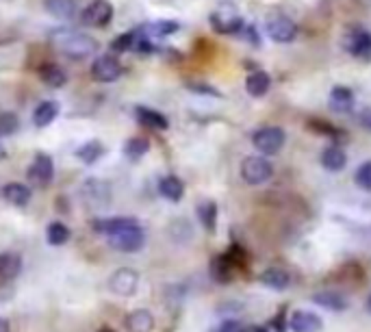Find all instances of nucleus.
Masks as SVG:
<instances>
[{
    "label": "nucleus",
    "instance_id": "cd10ccee",
    "mask_svg": "<svg viewBox=\"0 0 371 332\" xmlns=\"http://www.w3.org/2000/svg\"><path fill=\"white\" fill-rule=\"evenodd\" d=\"M315 304H320L328 311H345L347 308V300L337 293V291H322V293H315L312 296Z\"/></svg>",
    "mask_w": 371,
    "mask_h": 332
},
{
    "label": "nucleus",
    "instance_id": "6ab92c4d",
    "mask_svg": "<svg viewBox=\"0 0 371 332\" xmlns=\"http://www.w3.org/2000/svg\"><path fill=\"white\" fill-rule=\"evenodd\" d=\"M22 271V256L16 252H3L0 254V278L14 281Z\"/></svg>",
    "mask_w": 371,
    "mask_h": 332
},
{
    "label": "nucleus",
    "instance_id": "c756f323",
    "mask_svg": "<svg viewBox=\"0 0 371 332\" xmlns=\"http://www.w3.org/2000/svg\"><path fill=\"white\" fill-rule=\"evenodd\" d=\"M102 154H104V148H102L100 141H87V144H83V146L76 150V156H78L83 163H87V165L96 163Z\"/></svg>",
    "mask_w": 371,
    "mask_h": 332
},
{
    "label": "nucleus",
    "instance_id": "9d476101",
    "mask_svg": "<svg viewBox=\"0 0 371 332\" xmlns=\"http://www.w3.org/2000/svg\"><path fill=\"white\" fill-rule=\"evenodd\" d=\"M345 50L358 59L371 61V33L354 29L350 35H345Z\"/></svg>",
    "mask_w": 371,
    "mask_h": 332
},
{
    "label": "nucleus",
    "instance_id": "ddd939ff",
    "mask_svg": "<svg viewBox=\"0 0 371 332\" xmlns=\"http://www.w3.org/2000/svg\"><path fill=\"white\" fill-rule=\"evenodd\" d=\"M135 116L139 120L141 126L146 129H152V131H168L170 129V122L163 114H158L154 109H148V106H137L135 109Z\"/></svg>",
    "mask_w": 371,
    "mask_h": 332
},
{
    "label": "nucleus",
    "instance_id": "412c9836",
    "mask_svg": "<svg viewBox=\"0 0 371 332\" xmlns=\"http://www.w3.org/2000/svg\"><path fill=\"white\" fill-rule=\"evenodd\" d=\"M354 106V94L352 89L339 85V87H332L330 91V109L337 111V114H350Z\"/></svg>",
    "mask_w": 371,
    "mask_h": 332
},
{
    "label": "nucleus",
    "instance_id": "423d86ee",
    "mask_svg": "<svg viewBox=\"0 0 371 332\" xmlns=\"http://www.w3.org/2000/svg\"><path fill=\"white\" fill-rule=\"evenodd\" d=\"M109 291L120 298H131L139 289V273L135 269H118L109 276Z\"/></svg>",
    "mask_w": 371,
    "mask_h": 332
},
{
    "label": "nucleus",
    "instance_id": "a19ab883",
    "mask_svg": "<svg viewBox=\"0 0 371 332\" xmlns=\"http://www.w3.org/2000/svg\"><path fill=\"white\" fill-rule=\"evenodd\" d=\"M98 332H113V330H109V328H102V330H98Z\"/></svg>",
    "mask_w": 371,
    "mask_h": 332
},
{
    "label": "nucleus",
    "instance_id": "c85d7f7f",
    "mask_svg": "<svg viewBox=\"0 0 371 332\" xmlns=\"http://www.w3.org/2000/svg\"><path fill=\"white\" fill-rule=\"evenodd\" d=\"M68 239H70V228L66 224H61V221H52L46 231V241L50 246H63Z\"/></svg>",
    "mask_w": 371,
    "mask_h": 332
},
{
    "label": "nucleus",
    "instance_id": "7c9ffc66",
    "mask_svg": "<svg viewBox=\"0 0 371 332\" xmlns=\"http://www.w3.org/2000/svg\"><path fill=\"white\" fill-rule=\"evenodd\" d=\"M20 126V120L16 114L11 111H5V114H0V137H11Z\"/></svg>",
    "mask_w": 371,
    "mask_h": 332
},
{
    "label": "nucleus",
    "instance_id": "f3484780",
    "mask_svg": "<svg viewBox=\"0 0 371 332\" xmlns=\"http://www.w3.org/2000/svg\"><path fill=\"white\" fill-rule=\"evenodd\" d=\"M139 221L137 219H133V217H113V219H96L93 221V231L96 233H100V235H113V233H118V231H122V228H128V226H137Z\"/></svg>",
    "mask_w": 371,
    "mask_h": 332
},
{
    "label": "nucleus",
    "instance_id": "393cba45",
    "mask_svg": "<svg viewBox=\"0 0 371 332\" xmlns=\"http://www.w3.org/2000/svg\"><path fill=\"white\" fill-rule=\"evenodd\" d=\"M158 191H161V196L170 202H181L183 193H185V185L176 176H166V178H161V183H158Z\"/></svg>",
    "mask_w": 371,
    "mask_h": 332
},
{
    "label": "nucleus",
    "instance_id": "a878e982",
    "mask_svg": "<svg viewBox=\"0 0 371 332\" xmlns=\"http://www.w3.org/2000/svg\"><path fill=\"white\" fill-rule=\"evenodd\" d=\"M195 211H198V219H200V224L204 226V231L213 233L215 224H218V206H215V202L204 200V202L198 204Z\"/></svg>",
    "mask_w": 371,
    "mask_h": 332
},
{
    "label": "nucleus",
    "instance_id": "f03ea898",
    "mask_svg": "<svg viewBox=\"0 0 371 332\" xmlns=\"http://www.w3.org/2000/svg\"><path fill=\"white\" fill-rule=\"evenodd\" d=\"M274 176V165L268 156H245L241 163V178L248 185H263Z\"/></svg>",
    "mask_w": 371,
    "mask_h": 332
},
{
    "label": "nucleus",
    "instance_id": "2eb2a0df",
    "mask_svg": "<svg viewBox=\"0 0 371 332\" xmlns=\"http://www.w3.org/2000/svg\"><path fill=\"white\" fill-rule=\"evenodd\" d=\"M291 330L293 332H320L322 319L310 311H295L291 315Z\"/></svg>",
    "mask_w": 371,
    "mask_h": 332
},
{
    "label": "nucleus",
    "instance_id": "473e14b6",
    "mask_svg": "<svg viewBox=\"0 0 371 332\" xmlns=\"http://www.w3.org/2000/svg\"><path fill=\"white\" fill-rule=\"evenodd\" d=\"M150 35L154 37H163V35H172L178 31V22H172V20H163V22H154L146 29Z\"/></svg>",
    "mask_w": 371,
    "mask_h": 332
},
{
    "label": "nucleus",
    "instance_id": "4468645a",
    "mask_svg": "<svg viewBox=\"0 0 371 332\" xmlns=\"http://www.w3.org/2000/svg\"><path fill=\"white\" fill-rule=\"evenodd\" d=\"M124 326L128 332H152L154 330V315L146 308H137L126 315Z\"/></svg>",
    "mask_w": 371,
    "mask_h": 332
},
{
    "label": "nucleus",
    "instance_id": "ea45409f",
    "mask_svg": "<svg viewBox=\"0 0 371 332\" xmlns=\"http://www.w3.org/2000/svg\"><path fill=\"white\" fill-rule=\"evenodd\" d=\"M367 311L371 313V296H369V300H367Z\"/></svg>",
    "mask_w": 371,
    "mask_h": 332
},
{
    "label": "nucleus",
    "instance_id": "b1692460",
    "mask_svg": "<svg viewBox=\"0 0 371 332\" xmlns=\"http://www.w3.org/2000/svg\"><path fill=\"white\" fill-rule=\"evenodd\" d=\"M3 198L14 206H26L31 202V189L22 183H9L3 187Z\"/></svg>",
    "mask_w": 371,
    "mask_h": 332
},
{
    "label": "nucleus",
    "instance_id": "58836bf2",
    "mask_svg": "<svg viewBox=\"0 0 371 332\" xmlns=\"http://www.w3.org/2000/svg\"><path fill=\"white\" fill-rule=\"evenodd\" d=\"M0 332H9V321L5 317H0Z\"/></svg>",
    "mask_w": 371,
    "mask_h": 332
},
{
    "label": "nucleus",
    "instance_id": "72a5a7b5",
    "mask_svg": "<svg viewBox=\"0 0 371 332\" xmlns=\"http://www.w3.org/2000/svg\"><path fill=\"white\" fill-rule=\"evenodd\" d=\"M137 39H139L137 33H124V35H120V37L113 39L111 48H113L116 52H126V50H131V48L137 46Z\"/></svg>",
    "mask_w": 371,
    "mask_h": 332
},
{
    "label": "nucleus",
    "instance_id": "e433bc0d",
    "mask_svg": "<svg viewBox=\"0 0 371 332\" xmlns=\"http://www.w3.org/2000/svg\"><path fill=\"white\" fill-rule=\"evenodd\" d=\"M193 91H206V96H220V91L218 89H213V87H204V85H189Z\"/></svg>",
    "mask_w": 371,
    "mask_h": 332
},
{
    "label": "nucleus",
    "instance_id": "0eeeda50",
    "mask_svg": "<svg viewBox=\"0 0 371 332\" xmlns=\"http://www.w3.org/2000/svg\"><path fill=\"white\" fill-rule=\"evenodd\" d=\"M113 20V7L109 0H93L85 7V11L81 14V22L85 26H96V29H104L109 26V22Z\"/></svg>",
    "mask_w": 371,
    "mask_h": 332
},
{
    "label": "nucleus",
    "instance_id": "aec40b11",
    "mask_svg": "<svg viewBox=\"0 0 371 332\" xmlns=\"http://www.w3.org/2000/svg\"><path fill=\"white\" fill-rule=\"evenodd\" d=\"M46 11L57 20H72L76 14V0H44Z\"/></svg>",
    "mask_w": 371,
    "mask_h": 332
},
{
    "label": "nucleus",
    "instance_id": "c9c22d12",
    "mask_svg": "<svg viewBox=\"0 0 371 332\" xmlns=\"http://www.w3.org/2000/svg\"><path fill=\"white\" fill-rule=\"evenodd\" d=\"M213 332H248V330H245L239 321H233V319H230V321H224L222 326H218Z\"/></svg>",
    "mask_w": 371,
    "mask_h": 332
},
{
    "label": "nucleus",
    "instance_id": "1a4fd4ad",
    "mask_svg": "<svg viewBox=\"0 0 371 332\" xmlns=\"http://www.w3.org/2000/svg\"><path fill=\"white\" fill-rule=\"evenodd\" d=\"M91 76L98 83H113L122 76V66L111 54H102V57H98L91 64Z\"/></svg>",
    "mask_w": 371,
    "mask_h": 332
},
{
    "label": "nucleus",
    "instance_id": "f257e3e1",
    "mask_svg": "<svg viewBox=\"0 0 371 332\" xmlns=\"http://www.w3.org/2000/svg\"><path fill=\"white\" fill-rule=\"evenodd\" d=\"M52 39H55V46L74 61L87 59L98 50V41L78 31H57Z\"/></svg>",
    "mask_w": 371,
    "mask_h": 332
},
{
    "label": "nucleus",
    "instance_id": "a211bd4d",
    "mask_svg": "<svg viewBox=\"0 0 371 332\" xmlns=\"http://www.w3.org/2000/svg\"><path fill=\"white\" fill-rule=\"evenodd\" d=\"M260 283L265 287H270V289H276V291H285L291 283V276L287 269L283 267H270V269H265L260 273Z\"/></svg>",
    "mask_w": 371,
    "mask_h": 332
},
{
    "label": "nucleus",
    "instance_id": "bb28decb",
    "mask_svg": "<svg viewBox=\"0 0 371 332\" xmlns=\"http://www.w3.org/2000/svg\"><path fill=\"white\" fill-rule=\"evenodd\" d=\"M39 79L48 85V87H63L66 83H68V74L59 68V66H55V64H48V66H44L41 70H39Z\"/></svg>",
    "mask_w": 371,
    "mask_h": 332
},
{
    "label": "nucleus",
    "instance_id": "39448f33",
    "mask_svg": "<svg viewBox=\"0 0 371 332\" xmlns=\"http://www.w3.org/2000/svg\"><path fill=\"white\" fill-rule=\"evenodd\" d=\"M265 33L276 44H289L298 35V24L291 18L276 14V16H270L268 22H265Z\"/></svg>",
    "mask_w": 371,
    "mask_h": 332
},
{
    "label": "nucleus",
    "instance_id": "f704fd0d",
    "mask_svg": "<svg viewBox=\"0 0 371 332\" xmlns=\"http://www.w3.org/2000/svg\"><path fill=\"white\" fill-rule=\"evenodd\" d=\"M356 185L365 191H371V161H365L356 170Z\"/></svg>",
    "mask_w": 371,
    "mask_h": 332
},
{
    "label": "nucleus",
    "instance_id": "f8f14e48",
    "mask_svg": "<svg viewBox=\"0 0 371 332\" xmlns=\"http://www.w3.org/2000/svg\"><path fill=\"white\" fill-rule=\"evenodd\" d=\"M210 26H213L218 33L228 35V33H237L243 26V22L233 9H220V11H215L213 16H210Z\"/></svg>",
    "mask_w": 371,
    "mask_h": 332
},
{
    "label": "nucleus",
    "instance_id": "dca6fc26",
    "mask_svg": "<svg viewBox=\"0 0 371 332\" xmlns=\"http://www.w3.org/2000/svg\"><path fill=\"white\" fill-rule=\"evenodd\" d=\"M59 102L57 100H44L41 104H37V109L33 111V124L37 129H44L48 124H52L59 116Z\"/></svg>",
    "mask_w": 371,
    "mask_h": 332
},
{
    "label": "nucleus",
    "instance_id": "6e6552de",
    "mask_svg": "<svg viewBox=\"0 0 371 332\" xmlns=\"http://www.w3.org/2000/svg\"><path fill=\"white\" fill-rule=\"evenodd\" d=\"M52 176H55V163H52V156L48 154H37L33 165L26 172V178L35 185V187H48L52 183Z\"/></svg>",
    "mask_w": 371,
    "mask_h": 332
},
{
    "label": "nucleus",
    "instance_id": "9b49d317",
    "mask_svg": "<svg viewBox=\"0 0 371 332\" xmlns=\"http://www.w3.org/2000/svg\"><path fill=\"white\" fill-rule=\"evenodd\" d=\"M81 193H83V202L89 204L91 208H100L102 204L109 202V187L96 181V178H89L83 187H81Z\"/></svg>",
    "mask_w": 371,
    "mask_h": 332
},
{
    "label": "nucleus",
    "instance_id": "5701e85b",
    "mask_svg": "<svg viewBox=\"0 0 371 332\" xmlns=\"http://www.w3.org/2000/svg\"><path fill=\"white\" fill-rule=\"evenodd\" d=\"M270 87H272V79H270L268 72L256 70V72H252V74L245 79V89H248V94L254 96V98L265 96V94L270 91Z\"/></svg>",
    "mask_w": 371,
    "mask_h": 332
},
{
    "label": "nucleus",
    "instance_id": "2f4dec72",
    "mask_svg": "<svg viewBox=\"0 0 371 332\" xmlns=\"http://www.w3.org/2000/svg\"><path fill=\"white\" fill-rule=\"evenodd\" d=\"M124 152H126V156H131V159H139V156H143V154L148 152V141H146L143 137H133V139L126 141Z\"/></svg>",
    "mask_w": 371,
    "mask_h": 332
},
{
    "label": "nucleus",
    "instance_id": "7ed1b4c3",
    "mask_svg": "<svg viewBox=\"0 0 371 332\" xmlns=\"http://www.w3.org/2000/svg\"><path fill=\"white\" fill-rule=\"evenodd\" d=\"M252 144L263 156L278 154L285 146V131L278 126H263L252 135Z\"/></svg>",
    "mask_w": 371,
    "mask_h": 332
},
{
    "label": "nucleus",
    "instance_id": "4c0bfd02",
    "mask_svg": "<svg viewBox=\"0 0 371 332\" xmlns=\"http://www.w3.org/2000/svg\"><path fill=\"white\" fill-rule=\"evenodd\" d=\"M360 122H362V126H365V129H369V131H371V109L362 111V114H360Z\"/></svg>",
    "mask_w": 371,
    "mask_h": 332
},
{
    "label": "nucleus",
    "instance_id": "20e7f679",
    "mask_svg": "<svg viewBox=\"0 0 371 332\" xmlns=\"http://www.w3.org/2000/svg\"><path fill=\"white\" fill-rule=\"evenodd\" d=\"M107 239H109V246H111L113 250H118V252H126V254H131V252H139V250L143 248V243H146V235H143V231H141L139 224H137V226L122 228V231L109 235Z\"/></svg>",
    "mask_w": 371,
    "mask_h": 332
},
{
    "label": "nucleus",
    "instance_id": "4be33fe9",
    "mask_svg": "<svg viewBox=\"0 0 371 332\" xmlns=\"http://www.w3.org/2000/svg\"><path fill=\"white\" fill-rule=\"evenodd\" d=\"M345 163H347V154L339 146H328L322 152V165L328 172H341L345 168Z\"/></svg>",
    "mask_w": 371,
    "mask_h": 332
}]
</instances>
